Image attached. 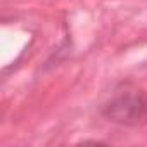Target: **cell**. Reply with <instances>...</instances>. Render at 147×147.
I'll list each match as a JSON object with an SVG mask.
<instances>
[{"label":"cell","instance_id":"obj_1","mask_svg":"<svg viewBox=\"0 0 147 147\" xmlns=\"http://www.w3.org/2000/svg\"><path fill=\"white\" fill-rule=\"evenodd\" d=\"M102 116L121 126L147 123V92L131 85L119 87L102 106Z\"/></svg>","mask_w":147,"mask_h":147}]
</instances>
